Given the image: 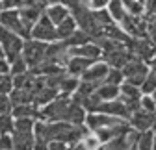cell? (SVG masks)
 Segmentation results:
<instances>
[{"instance_id": "cell-9", "label": "cell", "mask_w": 156, "mask_h": 150, "mask_svg": "<svg viewBox=\"0 0 156 150\" xmlns=\"http://www.w3.org/2000/svg\"><path fill=\"white\" fill-rule=\"evenodd\" d=\"M95 111H97V113H104V115H112V117H119V119H125V121H128V117H130L128 107L119 98L108 100V102H101L99 106H97ZM95 111H93V113H95Z\"/></svg>"}, {"instance_id": "cell-3", "label": "cell", "mask_w": 156, "mask_h": 150, "mask_svg": "<svg viewBox=\"0 0 156 150\" xmlns=\"http://www.w3.org/2000/svg\"><path fill=\"white\" fill-rule=\"evenodd\" d=\"M149 70H151L149 65L145 61L138 60V58H134V56L128 60V63L121 69L123 76H125V82H128V84H132L136 87H140L143 84V80H145L147 74H149Z\"/></svg>"}, {"instance_id": "cell-4", "label": "cell", "mask_w": 156, "mask_h": 150, "mask_svg": "<svg viewBox=\"0 0 156 150\" xmlns=\"http://www.w3.org/2000/svg\"><path fill=\"white\" fill-rule=\"evenodd\" d=\"M125 46L134 58H138V60H141L145 63L156 54V45L149 39V37H130Z\"/></svg>"}, {"instance_id": "cell-25", "label": "cell", "mask_w": 156, "mask_h": 150, "mask_svg": "<svg viewBox=\"0 0 156 150\" xmlns=\"http://www.w3.org/2000/svg\"><path fill=\"white\" fill-rule=\"evenodd\" d=\"M154 89H156V70H149L143 84L140 85V91H141V95H151Z\"/></svg>"}, {"instance_id": "cell-16", "label": "cell", "mask_w": 156, "mask_h": 150, "mask_svg": "<svg viewBox=\"0 0 156 150\" xmlns=\"http://www.w3.org/2000/svg\"><path fill=\"white\" fill-rule=\"evenodd\" d=\"M76 30H78V24H76V21H74V17H73V15H69L65 21H62L60 24L56 26L58 41H67V39H69V37H71Z\"/></svg>"}, {"instance_id": "cell-23", "label": "cell", "mask_w": 156, "mask_h": 150, "mask_svg": "<svg viewBox=\"0 0 156 150\" xmlns=\"http://www.w3.org/2000/svg\"><path fill=\"white\" fill-rule=\"evenodd\" d=\"M152 141H154L152 130L141 132L140 137H138V141H136V148H138V150H152Z\"/></svg>"}, {"instance_id": "cell-40", "label": "cell", "mask_w": 156, "mask_h": 150, "mask_svg": "<svg viewBox=\"0 0 156 150\" xmlns=\"http://www.w3.org/2000/svg\"><path fill=\"white\" fill-rule=\"evenodd\" d=\"M151 130H152V134L156 135V121H154V124H152V128H151Z\"/></svg>"}, {"instance_id": "cell-11", "label": "cell", "mask_w": 156, "mask_h": 150, "mask_svg": "<svg viewBox=\"0 0 156 150\" xmlns=\"http://www.w3.org/2000/svg\"><path fill=\"white\" fill-rule=\"evenodd\" d=\"M108 70H110V67H108L104 61H93V63L82 72L80 80L91 82V84H95V85H101V84L104 82V78H106Z\"/></svg>"}, {"instance_id": "cell-1", "label": "cell", "mask_w": 156, "mask_h": 150, "mask_svg": "<svg viewBox=\"0 0 156 150\" xmlns=\"http://www.w3.org/2000/svg\"><path fill=\"white\" fill-rule=\"evenodd\" d=\"M47 43H41V41H35V39H26L24 45H23V60L28 67V70H34L37 69L45 61V56H47Z\"/></svg>"}, {"instance_id": "cell-14", "label": "cell", "mask_w": 156, "mask_h": 150, "mask_svg": "<svg viewBox=\"0 0 156 150\" xmlns=\"http://www.w3.org/2000/svg\"><path fill=\"white\" fill-rule=\"evenodd\" d=\"M71 52H73V56H80V58L93 60V61H99V58L102 56L101 46L95 45L93 41H91V43H86V45H82V46H71Z\"/></svg>"}, {"instance_id": "cell-8", "label": "cell", "mask_w": 156, "mask_h": 150, "mask_svg": "<svg viewBox=\"0 0 156 150\" xmlns=\"http://www.w3.org/2000/svg\"><path fill=\"white\" fill-rule=\"evenodd\" d=\"M154 121H156V115H154V113L143 111V109L140 107V109H136V111H132V113H130V117H128V126L134 130V132L141 134V132H147V130L152 128Z\"/></svg>"}, {"instance_id": "cell-18", "label": "cell", "mask_w": 156, "mask_h": 150, "mask_svg": "<svg viewBox=\"0 0 156 150\" xmlns=\"http://www.w3.org/2000/svg\"><path fill=\"white\" fill-rule=\"evenodd\" d=\"M60 93H58L54 87H48V85H45L43 89H39L37 93H35V97H34V106H37V107H43V106H47V104H50Z\"/></svg>"}, {"instance_id": "cell-6", "label": "cell", "mask_w": 156, "mask_h": 150, "mask_svg": "<svg viewBox=\"0 0 156 150\" xmlns=\"http://www.w3.org/2000/svg\"><path fill=\"white\" fill-rule=\"evenodd\" d=\"M30 39L35 41H41V43H56L58 41V35H56V26L48 21V17L43 13L39 17V21L34 24V28L30 30Z\"/></svg>"}, {"instance_id": "cell-17", "label": "cell", "mask_w": 156, "mask_h": 150, "mask_svg": "<svg viewBox=\"0 0 156 150\" xmlns=\"http://www.w3.org/2000/svg\"><path fill=\"white\" fill-rule=\"evenodd\" d=\"M11 115L13 119H34L35 121L39 115V107L34 104H19V106H13Z\"/></svg>"}, {"instance_id": "cell-26", "label": "cell", "mask_w": 156, "mask_h": 150, "mask_svg": "<svg viewBox=\"0 0 156 150\" xmlns=\"http://www.w3.org/2000/svg\"><path fill=\"white\" fill-rule=\"evenodd\" d=\"M13 115L11 113H4V115H0V135H11L13 132Z\"/></svg>"}, {"instance_id": "cell-7", "label": "cell", "mask_w": 156, "mask_h": 150, "mask_svg": "<svg viewBox=\"0 0 156 150\" xmlns=\"http://www.w3.org/2000/svg\"><path fill=\"white\" fill-rule=\"evenodd\" d=\"M119 100L128 107V111L132 113V111L140 109V100H141V91L140 87H136L128 82H123L119 85Z\"/></svg>"}, {"instance_id": "cell-36", "label": "cell", "mask_w": 156, "mask_h": 150, "mask_svg": "<svg viewBox=\"0 0 156 150\" xmlns=\"http://www.w3.org/2000/svg\"><path fill=\"white\" fill-rule=\"evenodd\" d=\"M0 150H13L11 135H0Z\"/></svg>"}, {"instance_id": "cell-21", "label": "cell", "mask_w": 156, "mask_h": 150, "mask_svg": "<svg viewBox=\"0 0 156 150\" xmlns=\"http://www.w3.org/2000/svg\"><path fill=\"white\" fill-rule=\"evenodd\" d=\"M93 39L86 33V32H82V30H76L69 39L65 41L67 43V46H82V45H86V43H91Z\"/></svg>"}, {"instance_id": "cell-33", "label": "cell", "mask_w": 156, "mask_h": 150, "mask_svg": "<svg viewBox=\"0 0 156 150\" xmlns=\"http://www.w3.org/2000/svg\"><path fill=\"white\" fill-rule=\"evenodd\" d=\"M4 9H19L24 6V0H0Z\"/></svg>"}, {"instance_id": "cell-15", "label": "cell", "mask_w": 156, "mask_h": 150, "mask_svg": "<svg viewBox=\"0 0 156 150\" xmlns=\"http://www.w3.org/2000/svg\"><path fill=\"white\" fill-rule=\"evenodd\" d=\"M91 63H93V60H86V58H80V56H73V58L67 61V65H65V72L71 74V76L80 78L82 72H84Z\"/></svg>"}, {"instance_id": "cell-22", "label": "cell", "mask_w": 156, "mask_h": 150, "mask_svg": "<svg viewBox=\"0 0 156 150\" xmlns=\"http://www.w3.org/2000/svg\"><path fill=\"white\" fill-rule=\"evenodd\" d=\"M125 9H126V15H132V17H141L143 15V2L140 0H121Z\"/></svg>"}, {"instance_id": "cell-39", "label": "cell", "mask_w": 156, "mask_h": 150, "mask_svg": "<svg viewBox=\"0 0 156 150\" xmlns=\"http://www.w3.org/2000/svg\"><path fill=\"white\" fill-rule=\"evenodd\" d=\"M151 98H152V100H154V104H156V89L151 93Z\"/></svg>"}, {"instance_id": "cell-13", "label": "cell", "mask_w": 156, "mask_h": 150, "mask_svg": "<svg viewBox=\"0 0 156 150\" xmlns=\"http://www.w3.org/2000/svg\"><path fill=\"white\" fill-rule=\"evenodd\" d=\"M43 13L48 17V21L54 24V26H58L62 21H65V19L71 15V11L63 6V4H60V2H54V4H48L45 9H43Z\"/></svg>"}, {"instance_id": "cell-42", "label": "cell", "mask_w": 156, "mask_h": 150, "mask_svg": "<svg viewBox=\"0 0 156 150\" xmlns=\"http://www.w3.org/2000/svg\"><path fill=\"white\" fill-rule=\"evenodd\" d=\"M154 115H156V109H154Z\"/></svg>"}, {"instance_id": "cell-20", "label": "cell", "mask_w": 156, "mask_h": 150, "mask_svg": "<svg viewBox=\"0 0 156 150\" xmlns=\"http://www.w3.org/2000/svg\"><path fill=\"white\" fill-rule=\"evenodd\" d=\"M106 9H108L112 21H113L115 24H119L123 19H125V15H126V9H125V6H123L121 0H110L108 6H106Z\"/></svg>"}, {"instance_id": "cell-10", "label": "cell", "mask_w": 156, "mask_h": 150, "mask_svg": "<svg viewBox=\"0 0 156 150\" xmlns=\"http://www.w3.org/2000/svg\"><path fill=\"white\" fill-rule=\"evenodd\" d=\"M101 58L110 69H123L128 63V60L132 58V54L126 50V46H119L112 52H102Z\"/></svg>"}, {"instance_id": "cell-35", "label": "cell", "mask_w": 156, "mask_h": 150, "mask_svg": "<svg viewBox=\"0 0 156 150\" xmlns=\"http://www.w3.org/2000/svg\"><path fill=\"white\" fill-rule=\"evenodd\" d=\"M147 37L156 45V19L154 21H149V24H147Z\"/></svg>"}, {"instance_id": "cell-32", "label": "cell", "mask_w": 156, "mask_h": 150, "mask_svg": "<svg viewBox=\"0 0 156 150\" xmlns=\"http://www.w3.org/2000/svg\"><path fill=\"white\" fill-rule=\"evenodd\" d=\"M11 91H13V78H11V74H4V78L0 80V93L9 95Z\"/></svg>"}, {"instance_id": "cell-19", "label": "cell", "mask_w": 156, "mask_h": 150, "mask_svg": "<svg viewBox=\"0 0 156 150\" xmlns=\"http://www.w3.org/2000/svg\"><path fill=\"white\" fill-rule=\"evenodd\" d=\"M95 95L99 97L101 102L115 100V98H119V87H117V85H110V84H101V85H97Z\"/></svg>"}, {"instance_id": "cell-29", "label": "cell", "mask_w": 156, "mask_h": 150, "mask_svg": "<svg viewBox=\"0 0 156 150\" xmlns=\"http://www.w3.org/2000/svg\"><path fill=\"white\" fill-rule=\"evenodd\" d=\"M11 109H13V104H11L9 95H6V93H0V115L11 113Z\"/></svg>"}, {"instance_id": "cell-37", "label": "cell", "mask_w": 156, "mask_h": 150, "mask_svg": "<svg viewBox=\"0 0 156 150\" xmlns=\"http://www.w3.org/2000/svg\"><path fill=\"white\" fill-rule=\"evenodd\" d=\"M0 74H9V63L6 58H0Z\"/></svg>"}, {"instance_id": "cell-34", "label": "cell", "mask_w": 156, "mask_h": 150, "mask_svg": "<svg viewBox=\"0 0 156 150\" xmlns=\"http://www.w3.org/2000/svg\"><path fill=\"white\" fill-rule=\"evenodd\" d=\"M47 150H71V146L67 143H63V141H48Z\"/></svg>"}, {"instance_id": "cell-43", "label": "cell", "mask_w": 156, "mask_h": 150, "mask_svg": "<svg viewBox=\"0 0 156 150\" xmlns=\"http://www.w3.org/2000/svg\"><path fill=\"white\" fill-rule=\"evenodd\" d=\"M99 150H101V148H99Z\"/></svg>"}, {"instance_id": "cell-24", "label": "cell", "mask_w": 156, "mask_h": 150, "mask_svg": "<svg viewBox=\"0 0 156 150\" xmlns=\"http://www.w3.org/2000/svg\"><path fill=\"white\" fill-rule=\"evenodd\" d=\"M80 143L87 148V150H99L101 146H102V143H101V139L97 137V134H93V132H87L82 135V139H80Z\"/></svg>"}, {"instance_id": "cell-41", "label": "cell", "mask_w": 156, "mask_h": 150, "mask_svg": "<svg viewBox=\"0 0 156 150\" xmlns=\"http://www.w3.org/2000/svg\"><path fill=\"white\" fill-rule=\"evenodd\" d=\"M0 58H4V52H2V48H0Z\"/></svg>"}, {"instance_id": "cell-5", "label": "cell", "mask_w": 156, "mask_h": 150, "mask_svg": "<svg viewBox=\"0 0 156 150\" xmlns=\"http://www.w3.org/2000/svg\"><path fill=\"white\" fill-rule=\"evenodd\" d=\"M0 26L17 33L24 41L30 39V30L24 28V24L21 21V15H19V9H2L0 11Z\"/></svg>"}, {"instance_id": "cell-28", "label": "cell", "mask_w": 156, "mask_h": 150, "mask_svg": "<svg viewBox=\"0 0 156 150\" xmlns=\"http://www.w3.org/2000/svg\"><path fill=\"white\" fill-rule=\"evenodd\" d=\"M24 72H28V67L23 60V56H19L17 60H13L9 63V74L11 76H17V74H24Z\"/></svg>"}, {"instance_id": "cell-27", "label": "cell", "mask_w": 156, "mask_h": 150, "mask_svg": "<svg viewBox=\"0 0 156 150\" xmlns=\"http://www.w3.org/2000/svg\"><path fill=\"white\" fill-rule=\"evenodd\" d=\"M123 82H125V76H123L121 69H110L102 84H110V85H117V87H119Z\"/></svg>"}, {"instance_id": "cell-12", "label": "cell", "mask_w": 156, "mask_h": 150, "mask_svg": "<svg viewBox=\"0 0 156 150\" xmlns=\"http://www.w3.org/2000/svg\"><path fill=\"white\" fill-rule=\"evenodd\" d=\"M19 15H21V21H23L24 28H26V30H32L34 24L39 21V17L43 15V8L37 6V4L23 6V8H19Z\"/></svg>"}, {"instance_id": "cell-38", "label": "cell", "mask_w": 156, "mask_h": 150, "mask_svg": "<svg viewBox=\"0 0 156 150\" xmlns=\"http://www.w3.org/2000/svg\"><path fill=\"white\" fill-rule=\"evenodd\" d=\"M71 150H87L80 141H78V143H74V145H71Z\"/></svg>"}, {"instance_id": "cell-31", "label": "cell", "mask_w": 156, "mask_h": 150, "mask_svg": "<svg viewBox=\"0 0 156 150\" xmlns=\"http://www.w3.org/2000/svg\"><path fill=\"white\" fill-rule=\"evenodd\" d=\"M110 0H86V8L91 9V11H99V9H106Z\"/></svg>"}, {"instance_id": "cell-2", "label": "cell", "mask_w": 156, "mask_h": 150, "mask_svg": "<svg viewBox=\"0 0 156 150\" xmlns=\"http://www.w3.org/2000/svg\"><path fill=\"white\" fill-rule=\"evenodd\" d=\"M23 45H24V39L19 37L17 33L6 30L0 26V48L4 52V58L8 60V63H11L13 60H17L23 52Z\"/></svg>"}, {"instance_id": "cell-30", "label": "cell", "mask_w": 156, "mask_h": 150, "mask_svg": "<svg viewBox=\"0 0 156 150\" xmlns=\"http://www.w3.org/2000/svg\"><path fill=\"white\" fill-rule=\"evenodd\" d=\"M140 107L143 111H149V113H154V109H156V104L154 100L151 98V95H141V100H140Z\"/></svg>"}]
</instances>
